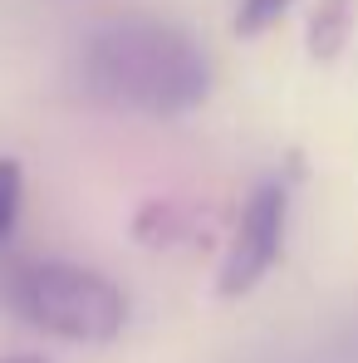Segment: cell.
<instances>
[{"label":"cell","instance_id":"obj_4","mask_svg":"<svg viewBox=\"0 0 358 363\" xmlns=\"http://www.w3.org/2000/svg\"><path fill=\"white\" fill-rule=\"evenodd\" d=\"M349 30H354V5L349 0H319L309 15V55L319 64L339 60L349 45Z\"/></svg>","mask_w":358,"mask_h":363},{"label":"cell","instance_id":"obj_6","mask_svg":"<svg viewBox=\"0 0 358 363\" xmlns=\"http://www.w3.org/2000/svg\"><path fill=\"white\" fill-rule=\"evenodd\" d=\"M20 196H25V172H20V162L0 157V245L15 236V221H20Z\"/></svg>","mask_w":358,"mask_h":363},{"label":"cell","instance_id":"obj_2","mask_svg":"<svg viewBox=\"0 0 358 363\" xmlns=\"http://www.w3.org/2000/svg\"><path fill=\"white\" fill-rule=\"evenodd\" d=\"M5 300L35 329L69 344H108L123 334L128 300L123 290L74 260H25L5 280Z\"/></svg>","mask_w":358,"mask_h":363},{"label":"cell","instance_id":"obj_3","mask_svg":"<svg viewBox=\"0 0 358 363\" xmlns=\"http://www.w3.org/2000/svg\"><path fill=\"white\" fill-rule=\"evenodd\" d=\"M285 211H290V196H285L280 182H265V186L250 191V201H245V211H240V226H236V236H231V250H226V260H221V270H216V290H221L226 300L250 295V290L270 275V265L280 260Z\"/></svg>","mask_w":358,"mask_h":363},{"label":"cell","instance_id":"obj_1","mask_svg":"<svg viewBox=\"0 0 358 363\" xmlns=\"http://www.w3.org/2000/svg\"><path fill=\"white\" fill-rule=\"evenodd\" d=\"M79 84L104 108L177 118L211 94V60L177 25L152 15H128L99 25L84 40Z\"/></svg>","mask_w":358,"mask_h":363},{"label":"cell","instance_id":"obj_8","mask_svg":"<svg viewBox=\"0 0 358 363\" xmlns=\"http://www.w3.org/2000/svg\"><path fill=\"white\" fill-rule=\"evenodd\" d=\"M0 363H45L40 354H10V359H0Z\"/></svg>","mask_w":358,"mask_h":363},{"label":"cell","instance_id":"obj_7","mask_svg":"<svg viewBox=\"0 0 358 363\" xmlns=\"http://www.w3.org/2000/svg\"><path fill=\"white\" fill-rule=\"evenodd\" d=\"M295 0H240L236 10V35H260V30H270L285 10H290Z\"/></svg>","mask_w":358,"mask_h":363},{"label":"cell","instance_id":"obj_5","mask_svg":"<svg viewBox=\"0 0 358 363\" xmlns=\"http://www.w3.org/2000/svg\"><path fill=\"white\" fill-rule=\"evenodd\" d=\"M181 211L172 201H147L142 211H138V221H133V231H138V241L142 245H172L181 236Z\"/></svg>","mask_w":358,"mask_h":363}]
</instances>
